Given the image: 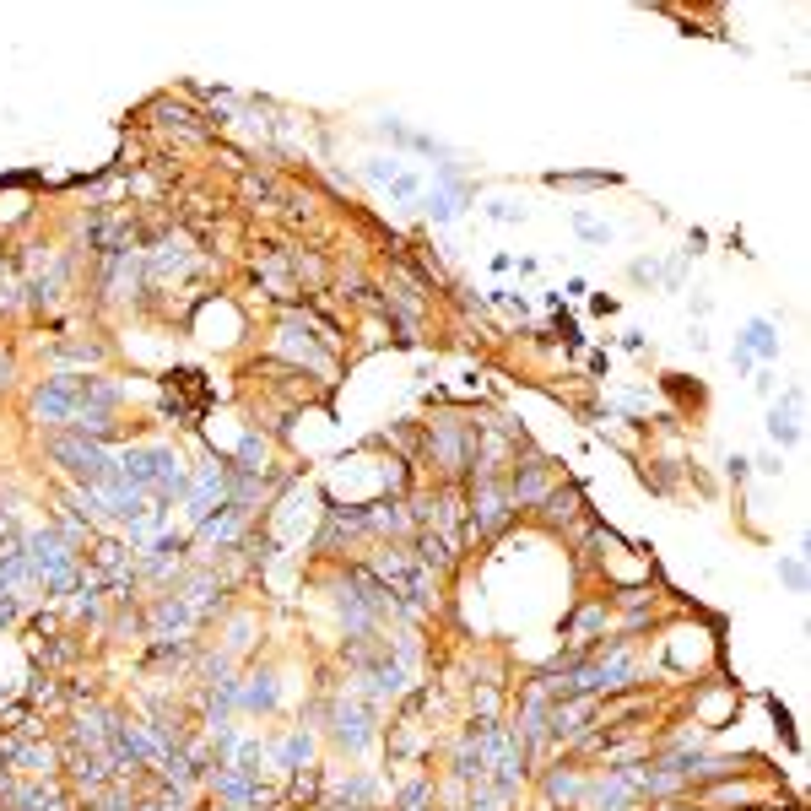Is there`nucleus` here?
Returning a JSON list of instances; mask_svg holds the SVG:
<instances>
[{"instance_id": "f257e3e1", "label": "nucleus", "mask_w": 811, "mask_h": 811, "mask_svg": "<svg viewBox=\"0 0 811 811\" xmlns=\"http://www.w3.org/2000/svg\"><path fill=\"white\" fill-rule=\"evenodd\" d=\"M49 455L71 465V476H76L82 487H109V482H114V460L103 455L98 444H87L82 433H76V438H55V444H49Z\"/></svg>"}, {"instance_id": "f03ea898", "label": "nucleus", "mask_w": 811, "mask_h": 811, "mask_svg": "<svg viewBox=\"0 0 811 811\" xmlns=\"http://www.w3.org/2000/svg\"><path fill=\"white\" fill-rule=\"evenodd\" d=\"M33 411H38V417H49V422H71L76 417V379H49L44 390H38Z\"/></svg>"}, {"instance_id": "7ed1b4c3", "label": "nucleus", "mask_w": 811, "mask_h": 811, "mask_svg": "<svg viewBox=\"0 0 811 811\" xmlns=\"http://www.w3.org/2000/svg\"><path fill=\"white\" fill-rule=\"evenodd\" d=\"M536 509H541V520H547V525H568V520H579V509H584V493H579L574 482H557L552 493L536 503Z\"/></svg>"}, {"instance_id": "20e7f679", "label": "nucleus", "mask_w": 811, "mask_h": 811, "mask_svg": "<svg viewBox=\"0 0 811 811\" xmlns=\"http://www.w3.org/2000/svg\"><path fill=\"white\" fill-rule=\"evenodd\" d=\"M417 563L422 568H449V563H455V552H449L444 536H428V530H422V536H417Z\"/></svg>"}, {"instance_id": "39448f33", "label": "nucleus", "mask_w": 811, "mask_h": 811, "mask_svg": "<svg viewBox=\"0 0 811 811\" xmlns=\"http://www.w3.org/2000/svg\"><path fill=\"white\" fill-rule=\"evenodd\" d=\"M741 347H752V352L774 357V352H779V341H774V325H768V319H752V325H747V336H741Z\"/></svg>"}, {"instance_id": "423d86ee", "label": "nucleus", "mask_w": 811, "mask_h": 811, "mask_svg": "<svg viewBox=\"0 0 811 811\" xmlns=\"http://www.w3.org/2000/svg\"><path fill=\"white\" fill-rule=\"evenodd\" d=\"M768 433H774L779 438V444H790V438H801V428H795V417H790V411H768Z\"/></svg>"}, {"instance_id": "0eeeda50", "label": "nucleus", "mask_w": 811, "mask_h": 811, "mask_svg": "<svg viewBox=\"0 0 811 811\" xmlns=\"http://www.w3.org/2000/svg\"><path fill=\"white\" fill-rule=\"evenodd\" d=\"M784 579H790V590H806V568L801 563H784Z\"/></svg>"}, {"instance_id": "6e6552de", "label": "nucleus", "mask_w": 811, "mask_h": 811, "mask_svg": "<svg viewBox=\"0 0 811 811\" xmlns=\"http://www.w3.org/2000/svg\"><path fill=\"white\" fill-rule=\"evenodd\" d=\"M374 179H395V163H384V157H374V168H368Z\"/></svg>"}, {"instance_id": "1a4fd4ad", "label": "nucleus", "mask_w": 811, "mask_h": 811, "mask_svg": "<svg viewBox=\"0 0 811 811\" xmlns=\"http://www.w3.org/2000/svg\"><path fill=\"white\" fill-rule=\"evenodd\" d=\"M11 379V363H6V357H0V384H6Z\"/></svg>"}]
</instances>
